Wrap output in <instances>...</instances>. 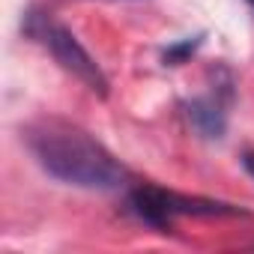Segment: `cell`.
<instances>
[{
  "label": "cell",
  "instance_id": "obj_1",
  "mask_svg": "<svg viewBox=\"0 0 254 254\" xmlns=\"http://www.w3.org/2000/svg\"><path fill=\"white\" fill-rule=\"evenodd\" d=\"M24 144L36 165L57 183L90 191H117L129 183V171L114 159L111 150L63 120H39L27 126Z\"/></svg>",
  "mask_w": 254,
  "mask_h": 254
},
{
  "label": "cell",
  "instance_id": "obj_2",
  "mask_svg": "<svg viewBox=\"0 0 254 254\" xmlns=\"http://www.w3.org/2000/svg\"><path fill=\"white\" fill-rule=\"evenodd\" d=\"M126 209L138 221L156 227V230H171L177 215H206V218H221V215H248V209L212 197H189L180 191H168L150 183H141L129 189L126 194Z\"/></svg>",
  "mask_w": 254,
  "mask_h": 254
},
{
  "label": "cell",
  "instance_id": "obj_3",
  "mask_svg": "<svg viewBox=\"0 0 254 254\" xmlns=\"http://www.w3.org/2000/svg\"><path fill=\"white\" fill-rule=\"evenodd\" d=\"M21 30H24V36H30V39H36V42H42L48 51H51V57L66 69V72H72L81 84H87L96 96H108V75L102 72V66L90 57V51L81 45V39L69 30V27H63V24H57L54 18H48L45 12H39V9H27V15H24V21H21Z\"/></svg>",
  "mask_w": 254,
  "mask_h": 254
},
{
  "label": "cell",
  "instance_id": "obj_4",
  "mask_svg": "<svg viewBox=\"0 0 254 254\" xmlns=\"http://www.w3.org/2000/svg\"><path fill=\"white\" fill-rule=\"evenodd\" d=\"M215 75V84L206 96H194L189 99L183 108H186V117L191 123V129L206 138V141H221L227 135V105L233 102V78L224 66H215L212 69Z\"/></svg>",
  "mask_w": 254,
  "mask_h": 254
},
{
  "label": "cell",
  "instance_id": "obj_5",
  "mask_svg": "<svg viewBox=\"0 0 254 254\" xmlns=\"http://www.w3.org/2000/svg\"><path fill=\"white\" fill-rule=\"evenodd\" d=\"M200 45H203V33L186 36V39H180V42H174V45H168V48L162 51V63H165V66H183L189 57L197 54Z\"/></svg>",
  "mask_w": 254,
  "mask_h": 254
},
{
  "label": "cell",
  "instance_id": "obj_6",
  "mask_svg": "<svg viewBox=\"0 0 254 254\" xmlns=\"http://www.w3.org/2000/svg\"><path fill=\"white\" fill-rule=\"evenodd\" d=\"M242 168H245L248 177L254 180V150H245V153H242Z\"/></svg>",
  "mask_w": 254,
  "mask_h": 254
},
{
  "label": "cell",
  "instance_id": "obj_7",
  "mask_svg": "<svg viewBox=\"0 0 254 254\" xmlns=\"http://www.w3.org/2000/svg\"><path fill=\"white\" fill-rule=\"evenodd\" d=\"M248 3H251V6H254V0H248Z\"/></svg>",
  "mask_w": 254,
  "mask_h": 254
}]
</instances>
